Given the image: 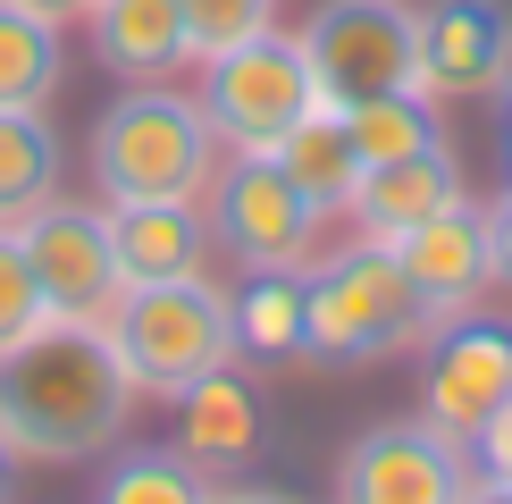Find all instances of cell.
<instances>
[{"instance_id": "6da1fadb", "label": "cell", "mask_w": 512, "mask_h": 504, "mask_svg": "<svg viewBox=\"0 0 512 504\" xmlns=\"http://www.w3.org/2000/svg\"><path fill=\"white\" fill-rule=\"evenodd\" d=\"M135 378L101 320H42L0 345V446L17 462H93L118 446Z\"/></svg>"}, {"instance_id": "7a4b0ae2", "label": "cell", "mask_w": 512, "mask_h": 504, "mask_svg": "<svg viewBox=\"0 0 512 504\" xmlns=\"http://www.w3.org/2000/svg\"><path fill=\"white\" fill-rule=\"evenodd\" d=\"M219 126L202 101L168 93V84H135L93 118V194L101 202H202L219 177Z\"/></svg>"}, {"instance_id": "3957f363", "label": "cell", "mask_w": 512, "mask_h": 504, "mask_svg": "<svg viewBox=\"0 0 512 504\" xmlns=\"http://www.w3.org/2000/svg\"><path fill=\"white\" fill-rule=\"evenodd\" d=\"M429 328L437 320L420 303V286L370 236L353 252H328L319 269H303V362H319V370H370L387 353L429 345Z\"/></svg>"}, {"instance_id": "277c9868", "label": "cell", "mask_w": 512, "mask_h": 504, "mask_svg": "<svg viewBox=\"0 0 512 504\" xmlns=\"http://www.w3.org/2000/svg\"><path fill=\"white\" fill-rule=\"evenodd\" d=\"M101 328H110L135 395H168V404H177L194 378H210L219 362H236V311H227V286L210 278V269L126 286Z\"/></svg>"}, {"instance_id": "5b68a950", "label": "cell", "mask_w": 512, "mask_h": 504, "mask_svg": "<svg viewBox=\"0 0 512 504\" xmlns=\"http://www.w3.org/2000/svg\"><path fill=\"white\" fill-rule=\"evenodd\" d=\"M303 59L328 110L378 93H429L420 84V9L412 0H319L303 26Z\"/></svg>"}, {"instance_id": "8992f818", "label": "cell", "mask_w": 512, "mask_h": 504, "mask_svg": "<svg viewBox=\"0 0 512 504\" xmlns=\"http://www.w3.org/2000/svg\"><path fill=\"white\" fill-rule=\"evenodd\" d=\"M202 110H210V126H219L227 152H277V143L319 110L303 34L261 26L252 42H236V51L202 59Z\"/></svg>"}, {"instance_id": "52a82bcc", "label": "cell", "mask_w": 512, "mask_h": 504, "mask_svg": "<svg viewBox=\"0 0 512 504\" xmlns=\"http://www.w3.org/2000/svg\"><path fill=\"white\" fill-rule=\"evenodd\" d=\"M210 244L236 269H303L319 252V210L303 185L286 177L277 152H227V168L210 177Z\"/></svg>"}, {"instance_id": "ba28073f", "label": "cell", "mask_w": 512, "mask_h": 504, "mask_svg": "<svg viewBox=\"0 0 512 504\" xmlns=\"http://www.w3.org/2000/svg\"><path fill=\"white\" fill-rule=\"evenodd\" d=\"M336 496L345 504H462L479 496V462L437 420H378L336 462Z\"/></svg>"}, {"instance_id": "9c48e42d", "label": "cell", "mask_w": 512, "mask_h": 504, "mask_svg": "<svg viewBox=\"0 0 512 504\" xmlns=\"http://www.w3.org/2000/svg\"><path fill=\"white\" fill-rule=\"evenodd\" d=\"M17 244H26L34 278H42V303L59 320H110V303L126 294V269H118V244H110V202H34L26 219H9Z\"/></svg>"}, {"instance_id": "30bf717a", "label": "cell", "mask_w": 512, "mask_h": 504, "mask_svg": "<svg viewBox=\"0 0 512 504\" xmlns=\"http://www.w3.org/2000/svg\"><path fill=\"white\" fill-rule=\"evenodd\" d=\"M504 395H512V320H487V311L437 320L429 353H420V420L471 446Z\"/></svg>"}, {"instance_id": "8fae6325", "label": "cell", "mask_w": 512, "mask_h": 504, "mask_svg": "<svg viewBox=\"0 0 512 504\" xmlns=\"http://www.w3.org/2000/svg\"><path fill=\"white\" fill-rule=\"evenodd\" d=\"M420 84H429V101H504L512 93L504 0H429L420 9Z\"/></svg>"}, {"instance_id": "7c38bea8", "label": "cell", "mask_w": 512, "mask_h": 504, "mask_svg": "<svg viewBox=\"0 0 512 504\" xmlns=\"http://www.w3.org/2000/svg\"><path fill=\"white\" fill-rule=\"evenodd\" d=\"M403 261V278L420 286V303H429V320H454V311H471L487 286H496V261H487V202H445L429 210L420 227H403L387 244Z\"/></svg>"}, {"instance_id": "4fadbf2b", "label": "cell", "mask_w": 512, "mask_h": 504, "mask_svg": "<svg viewBox=\"0 0 512 504\" xmlns=\"http://www.w3.org/2000/svg\"><path fill=\"white\" fill-rule=\"evenodd\" d=\"M445 202H462V160H454V143L437 135V143H420V152H403V160H370V168H361L345 219L370 244H395L403 227H420Z\"/></svg>"}, {"instance_id": "5bb4252c", "label": "cell", "mask_w": 512, "mask_h": 504, "mask_svg": "<svg viewBox=\"0 0 512 504\" xmlns=\"http://www.w3.org/2000/svg\"><path fill=\"white\" fill-rule=\"evenodd\" d=\"M177 420H185L177 446L194 454V462H210V471H244V462L261 454V437H269L261 387L236 378V362H219L210 378H194V387L177 395Z\"/></svg>"}, {"instance_id": "9a60e30c", "label": "cell", "mask_w": 512, "mask_h": 504, "mask_svg": "<svg viewBox=\"0 0 512 504\" xmlns=\"http://www.w3.org/2000/svg\"><path fill=\"white\" fill-rule=\"evenodd\" d=\"M110 244L126 286L210 269V210L202 202H110Z\"/></svg>"}, {"instance_id": "2e32d148", "label": "cell", "mask_w": 512, "mask_h": 504, "mask_svg": "<svg viewBox=\"0 0 512 504\" xmlns=\"http://www.w3.org/2000/svg\"><path fill=\"white\" fill-rule=\"evenodd\" d=\"M93 59L126 84H152L185 59V17L177 0H93Z\"/></svg>"}, {"instance_id": "e0dca14e", "label": "cell", "mask_w": 512, "mask_h": 504, "mask_svg": "<svg viewBox=\"0 0 512 504\" xmlns=\"http://www.w3.org/2000/svg\"><path fill=\"white\" fill-rule=\"evenodd\" d=\"M227 311H236V353L252 362L303 353V269H244V286H227Z\"/></svg>"}, {"instance_id": "ac0fdd59", "label": "cell", "mask_w": 512, "mask_h": 504, "mask_svg": "<svg viewBox=\"0 0 512 504\" xmlns=\"http://www.w3.org/2000/svg\"><path fill=\"white\" fill-rule=\"evenodd\" d=\"M277 160H286V177L303 185V194L319 210H345L353 202V177H361V152H353V135H345V118L319 101V110L294 126L286 143H277Z\"/></svg>"}, {"instance_id": "d6986e66", "label": "cell", "mask_w": 512, "mask_h": 504, "mask_svg": "<svg viewBox=\"0 0 512 504\" xmlns=\"http://www.w3.org/2000/svg\"><path fill=\"white\" fill-rule=\"evenodd\" d=\"M219 488L227 479L210 471V462H194L185 446H135V454H118L110 471H101V496L110 504H202Z\"/></svg>"}, {"instance_id": "ffe728a7", "label": "cell", "mask_w": 512, "mask_h": 504, "mask_svg": "<svg viewBox=\"0 0 512 504\" xmlns=\"http://www.w3.org/2000/svg\"><path fill=\"white\" fill-rule=\"evenodd\" d=\"M59 194V135L42 110H0V219H26Z\"/></svg>"}, {"instance_id": "44dd1931", "label": "cell", "mask_w": 512, "mask_h": 504, "mask_svg": "<svg viewBox=\"0 0 512 504\" xmlns=\"http://www.w3.org/2000/svg\"><path fill=\"white\" fill-rule=\"evenodd\" d=\"M59 68H68L59 59V26L0 0V110H51Z\"/></svg>"}, {"instance_id": "7402d4cb", "label": "cell", "mask_w": 512, "mask_h": 504, "mask_svg": "<svg viewBox=\"0 0 512 504\" xmlns=\"http://www.w3.org/2000/svg\"><path fill=\"white\" fill-rule=\"evenodd\" d=\"M345 135H353V152H361V168L370 160H403V152H420V143H437L445 126H437V110H429V93H378V101H345Z\"/></svg>"}, {"instance_id": "603a6c76", "label": "cell", "mask_w": 512, "mask_h": 504, "mask_svg": "<svg viewBox=\"0 0 512 504\" xmlns=\"http://www.w3.org/2000/svg\"><path fill=\"white\" fill-rule=\"evenodd\" d=\"M185 17V59H219L269 26V0H177Z\"/></svg>"}, {"instance_id": "cb8c5ba5", "label": "cell", "mask_w": 512, "mask_h": 504, "mask_svg": "<svg viewBox=\"0 0 512 504\" xmlns=\"http://www.w3.org/2000/svg\"><path fill=\"white\" fill-rule=\"evenodd\" d=\"M51 320V303H42V278L26 261V244H17V227L0 219V345H17L26 328Z\"/></svg>"}, {"instance_id": "d4e9b609", "label": "cell", "mask_w": 512, "mask_h": 504, "mask_svg": "<svg viewBox=\"0 0 512 504\" xmlns=\"http://www.w3.org/2000/svg\"><path fill=\"white\" fill-rule=\"evenodd\" d=\"M471 462H479V496H512V395L487 412V429L471 437Z\"/></svg>"}, {"instance_id": "484cf974", "label": "cell", "mask_w": 512, "mask_h": 504, "mask_svg": "<svg viewBox=\"0 0 512 504\" xmlns=\"http://www.w3.org/2000/svg\"><path fill=\"white\" fill-rule=\"evenodd\" d=\"M487 261H496V286H512V185L487 202Z\"/></svg>"}, {"instance_id": "4316f807", "label": "cell", "mask_w": 512, "mask_h": 504, "mask_svg": "<svg viewBox=\"0 0 512 504\" xmlns=\"http://www.w3.org/2000/svg\"><path fill=\"white\" fill-rule=\"evenodd\" d=\"M9 9L42 17V26H76V17H93V0H9Z\"/></svg>"}, {"instance_id": "83f0119b", "label": "cell", "mask_w": 512, "mask_h": 504, "mask_svg": "<svg viewBox=\"0 0 512 504\" xmlns=\"http://www.w3.org/2000/svg\"><path fill=\"white\" fill-rule=\"evenodd\" d=\"M9 488H17V454L0 446V496H9Z\"/></svg>"}, {"instance_id": "f1b7e54d", "label": "cell", "mask_w": 512, "mask_h": 504, "mask_svg": "<svg viewBox=\"0 0 512 504\" xmlns=\"http://www.w3.org/2000/svg\"><path fill=\"white\" fill-rule=\"evenodd\" d=\"M504 185H512V152H504Z\"/></svg>"}]
</instances>
